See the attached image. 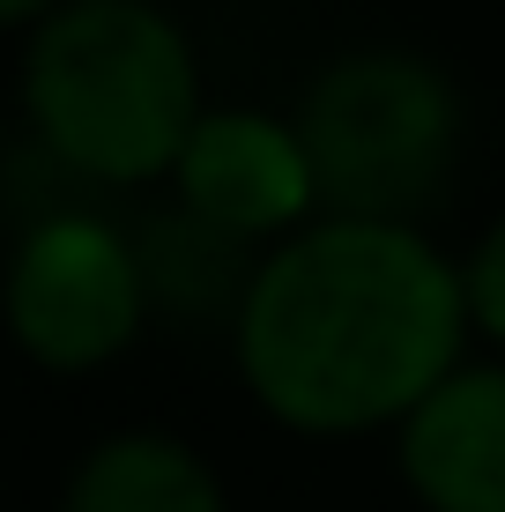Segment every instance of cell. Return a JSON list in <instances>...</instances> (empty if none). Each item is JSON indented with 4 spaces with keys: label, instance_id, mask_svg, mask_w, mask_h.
<instances>
[{
    "label": "cell",
    "instance_id": "6da1fadb",
    "mask_svg": "<svg viewBox=\"0 0 505 512\" xmlns=\"http://www.w3.org/2000/svg\"><path fill=\"white\" fill-rule=\"evenodd\" d=\"M461 275L409 223L335 216L253 268L238 364L290 431H372L409 416L461 357Z\"/></svg>",
    "mask_w": 505,
    "mask_h": 512
},
{
    "label": "cell",
    "instance_id": "7a4b0ae2",
    "mask_svg": "<svg viewBox=\"0 0 505 512\" xmlns=\"http://www.w3.org/2000/svg\"><path fill=\"white\" fill-rule=\"evenodd\" d=\"M45 149L90 179H156L201 119L186 38L149 0H60L23 67Z\"/></svg>",
    "mask_w": 505,
    "mask_h": 512
},
{
    "label": "cell",
    "instance_id": "3957f363",
    "mask_svg": "<svg viewBox=\"0 0 505 512\" xmlns=\"http://www.w3.org/2000/svg\"><path fill=\"white\" fill-rule=\"evenodd\" d=\"M298 149L335 216L409 223L446 193L461 156V97L416 52H350L305 97Z\"/></svg>",
    "mask_w": 505,
    "mask_h": 512
},
{
    "label": "cell",
    "instance_id": "277c9868",
    "mask_svg": "<svg viewBox=\"0 0 505 512\" xmlns=\"http://www.w3.org/2000/svg\"><path fill=\"white\" fill-rule=\"evenodd\" d=\"M142 260L97 216H52L8 260V327L52 372H90L142 327Z\"/></svg>",
    "mask_w": 505,
    "mask_h": 512
},
{
    "label": "cell",
    "instance_id": "5b68a950",
    "mask_svg": "<svg viewBox=\"0 0 505 512\" xmlns=\"http://www.w3.org/2000/svg\"><path fill=\"white\" fill-rule=\"evenodd\" d=\"M171 171H179L186 216L216 223L231 238L283 231L312 201V171H305L298 134L260 112H201Z\"/></svg>",
    "mask_w": 505,
    "mask_h": 512
},
{
    "label": "cell",
    "instance_id": "8992f818",
    "mask_svg": "<svg viewBox=\"0 0 505 512\" xmlns=\"http://www.w3.org/2000/svg\"><path fill=\"white\" fill-rule=\"evenodd\" d=\"M402 475L431 512H505V364L446 372L402 416Z\"/></svg>",
    "mask_w": 505,
    "mask_h": 512
},
{
    "label": "cell",
    "instance_id": "52a82bcc",
    "mask_svg": "<svg viewBox=\"0 0 505 512\" xmlns=\"http://www.w3.org/2000/svg\"><path fill=\"white\" fill-rule=\"evenodd\" d=\"M67 512H223V490L201 468V453H186L179 438L127 431L104 438L75 468Z\"/></svg>",
    "mask_w": 505,
    "mask_h": 512
},
{
    "label": "cell",
    "instance_id": "ba28073f",
    "mask_svg": "<svg viewBox=\"0 0 505 512\" xmlns=\"http://www.w3.org/2000/svg\"><path fill=\"white\" fill-rule=\"evenodd\" d=\"M246 238L216 231L201 216H149L142 238H134V260H142V290L171 312H223V305H246L253 275H246Z\"/></svg>",
    "mask_w": 505,
    "mask_h": 512
},
{
    "label": "cell",
    "instance_id": "9c48e42d",
    "mask_svg": "<svg viewBox=\"0 0 505 512\" xmlns=\"http://www.w3.org/2000/svg\"><path fill=\"white\" fill-rule=\"evenodd\" d=\"M461 305L483 334L505 342V223L476 245V260H468V275H461Z\"/></svg>",
    "mask_w": 505,
    "mask_h": 512
},
{
    "label": "cell",
    "instance_id": "30bf717a",
    "mask_svg": "<svg viewBox=\"0 0 505 512\" xmlns=\"http://www.w3.org/2000/svg\"><path fill=\"white\" fill-rule=\"evenodd\" d=\"M60 0H0V23H45Z\"/></svg>",
    "mask_w": 505,
    "mask_h": 512
}]
</instances>
